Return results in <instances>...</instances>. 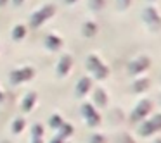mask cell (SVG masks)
I'll list each match as a JSON object with an SVG mask.
<instances>
[{
    "label": "cell",
    "instance_id": "ba28073f",
    "mask_svg": "<svg viewBox=\"0 0 161 143\" xmlns=\"http://www.w3.org/2000/svg\"><path fill=\"white\" fill-rule=\"evenodd\" d=\"M94 98H95V102H97L99 105H106L108 104V97H106V91L104 90H95V93H94Z\"/></svg>",
    "mask_w": 161,
    "mask_h": 143
},
{
    "label": "cell",
    "instance_id": "d6986e66",
    "mask_svg": "<svg viewBox=\"0 0 161 143\" xmlns=\"http://www.w3.org/2000/svg\"><path fill=\"white\" fill-rule=\"evenodd\" d=\"M151 2H154V0H151Z\"/></svg>",
    "mask_w": 161,
    "mask_h": 143
},
{
    "label": "cell",
    "instance_id": "7a4b0ae2",
    "mask_svg": "<svg viewBox=\"0 0 161 143\" xmlns=\"http://www.w3.org/2000/svg\"><path fill=\"white\" fill-rule=\"evenodd\" d=\"M151 110H153V102L147 100V98H142V100H140L139 104L135 105V109H133V112H132V115H130V119H132L133 122L142 121V119H146L147 115H149Z\"/></svg>",
    "mask_w": 161,
    "mask_h": 143
},
{
    "label": "cell",
    "instance_id": "6da1fadb",
    "mask_svg": "<svg viewBox=\"0 0 161 143\" xmlns=\"http://www.w3.org/2000/svg\"><path fill=\"white\" fill-rule=\"evenodd\" d=\"M142 21L151 31H159L161 29V14L156 7H146L142 11Z\"/></svg>",
    "mask_w": 161,
    "mask_h": 143
},
{
    "label": "cell",
    "instance_id": "52a82bcc",
    "mask_svg": "<svg viewBox=\"0 0 161 143\" xmlns=\"http://www.w3.org/2000/svg\"><path fill=\"white\" fill-rule=\"evenodd\" d=\"M83 112H85V115L88 117L90 124H99V114L94 110V109H92V105L85 104V105H83Z\"/></svg>",
    "mask_w": 161,
    "mask_h": 143
},
{
    "label": "cell",
    "instance_id": "9a60e30c",
    "mask_svg": "<svg viewBox=\"0 0 161 143\" xmlns=\"http://www.w3.org/2000/svg\"><path fill=\"white\" fill-rule=\"evenodd\" d=\"M90 143H104V138H102L101 135H95V136H92Z\"/></svg>",
    "mask_w": 161,
    "mask_h": 143
},
{
    "label": "cell",
    "instance_id": "5bb4252c",
    "mask_svg": "<svg viewBox=\"0 0 161 143\" xmlns=\"http://www.w3.org/2000/svg\"><path fill=\"white\" fill-rule=\"evenodd\" d=\"M116 2H118L119 9H126V7H130V4H132V0H116Z\"/></svg>",
    "mask_w": 161,
    "mask_h": 143
},
{
    "label": "cell",
    "instance_id": "8fae6325",
    "mask_svg": "<svg viewBox=\"0 0 161 143\" xmlns=\"http://www.w3.org/2000/svg\"><path fill=\"white\" fill-rule=\"evenodd\" d=\"M90 7L95 9V11H99V9L104 7V0H90Z\"/></svg>",
    "mask_w": 161,
    "mask_h": 143
},
{
    "label": "cell",
    "instance_id": "30bf717a",
    "mask_svg": "<svg viewBox=\"0 0 161 143\" xmlns=\"http://www.w3.org/2000/svg\"><path fill=\"white\" fill-rule=\"evenodd\" d=\"M151 122H153V126H154V129H156V131H161V112L154 115V117L151 119Z\"/></svg>",
    "mask_w": 161,
    "mask_h": 143
},
{
    "label": "cell",
    "instance_id": "3957f363",
    "mask_svg": "<svg viewBox=\"0 0 161 143\" xmlns=\"http://www.w3.org/2000/svg\"><path fill=\"white\" fill-rule=\"evenodd\" d=\"M149 66H151L149 57L147 55H139L137 59H133L132 62L128 64V73L135 76V74H140V73H144V71H147Z\"/></svg>",
    "mask_w": 161,
    "mask_h": 143
},
{
    "label": "cell",
    "instance_id": "4fadbf2b",
    "mask_svg": "<svg viewBox=\"0 0 161 143\" xmlns=\"http://www.w3.org/2000/svg\"><path fill=\"white\" fill-rule=\"evenodd\" d=\"M119 143H135L133 141V138L130 135H123V136H119V140H118Z\"/></svg>",
    "mask_w": 161,
    "mask_h": 143
},
{
    "label": "cell",
    "instance_id": "9c48e42d",
    "mask_svg": "<svg viewBox=\"0 0 161 143\" xmlns=\"http://www.w3.org/2000/svg\"><path fill=\"white\" fill-rule=\"evenodd\" d=\"M88 88H90V79H88V78H81V81L80 83H78V95H85V91L88 90Z\"/></svg>",
    "mask_w": 161,
    "mask_h": 143
},
{
    "label": "cell",
    "instance_id": "2e32d148",
    "mask_svg": "<svg viewBox=\"0 0 161 143\" xmlns=\"http://www.w3.org/2000/svg\"><path fill=\"white\" fill-rule=\"evenodd\" d=\"M25 35V28H16L14 29V36L18 38V36H23Z\"/></svg>",
    "mask_w": 161,
    "mask_h": 143
},
{
    "label": "cell",
    "instance_id": "ffe728a7",
    "mask_svg": "<svg viewBox=\"0 0 161 143\" xmlns=\"http://www.w3.org/2000/svg\"><path fill=\"white\" fill-rule=\"evenodd\" d=\"M69 2H71V0H69Z\"/></svg>",
    "mask_w": 161,
    "mask_h": 143
},
{
    "label": "cell",
    "instance_id": "7c38bea8",
    "mask_svg": "<svg viewBox=\"0 0 161 143\" xmlns=\"http://www.w3.org/2000/svg\"><path fill=\"white\" fill-rule=\"evenodd\" d=\"M95 31H97V28H95L94 23H87V26H85V33H87V35H94Z\"/></svg>",
    "mask_w": 161,
    "mask_h": 143
},
{
    "label": "cell",
    "instance_id": "8992f818",
    "mask_svg": "<svg viewBox=\"0 0 161 143\" xmlns=\"http://www.w3.org/2000/svg\"><path fill=\"white\" fill-rule=\"evenodd\" d=\"M139 133H140V136L147 138V136L154 135L156 129H154V126H153V122H151V121H144L142 124H140V128H139Z\"/></svg>",
    "mask_w": 161,
    "mask_h": 143
},
{
    "label": "cell",
    "instance_id": "e0dca14e",
    "mask_svg": "<svg viewBox=\"0 0 161 143\" xmlns=\"http://www.w3.org/2000/svg\"><path fill=\"white\" fill-rule=\"evenodd\" d=\"M154 143H161V138H156V140H154Z\"/></svg>",
    "mask_w": 161,
    "mask_h": 143
},
{
    "label": "cell",
    "instance_id": "277c9868",
    "mask_svg": "<svg viewBox=\"0 0 161 143\" xmlns=\"http://www.w3.org/2000/svg\"><path fill=\"white\" fill-rule=\"evenodd\" d=\"M88 67L94 71L95 76H99V78H106V76H108V67H106L95 55L88 57Z\"/></svg>",
    "mask_w": 161,
    "mask_h": 143
},
{
    "label": "cell",
    "instance_id": "5b68a950",
    "mask_svg": "<svg viewBox=\"0 0 161 143\" xmlns=\"http://www.w3.org/2000/svg\"><path fill=\"white\" fill-rule=\"evenodd\" d=\"M149 86H151L149 78H139V79H135V81H133L132 90L135 91V93H142V91H146Z\"/></svg>",
    "mask_w": 161,
    "mask_h": 143
},
{
    "label": "cell",
    "instance_id": "ac0fdd59",
    "mask_svg": "<svg viewBox=\"0 0 161 143\" xmlns=\"http://www.w3.org/2000/svg\"><path fill=\"white\" fill-rule=\"evenodd\" d=\"M159 102H161V95H159Z\"/></svg>",
    "mask_w": 161,
    "mask_h": 143
}]
</instances>
